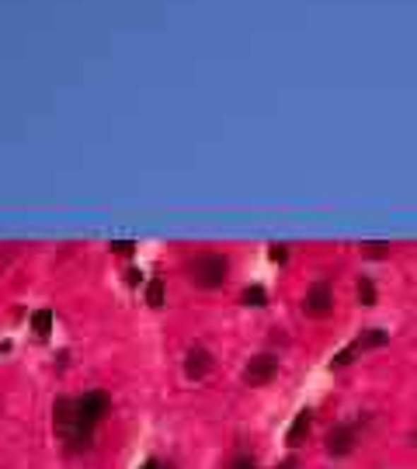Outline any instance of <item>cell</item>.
I'll return each instance as SVG.
<instances>
[{
  "mask_svg": "<svg viewBox=\"0 0 417 469\" xmlns=\"http://www.w3.org/2000/svg\"><path fill=\"white\" fill-rule=\"evenodd\" d=\"M139 469H160V463H157V459H146V463H143Z\"/></svg>",
  "mask_w": 417,
  "mask_h": 469,
  "instance_id": "d6986e66",
  "label": "cell"
},
{
  "mask_svg": "<svg viewBox=\"0 0 417 469\" xmlns=\"http://www.w3.org/2000/svg\"><path fill=\"white\" fill-rule=\"evenodd\" d=\"M160 469H174V466H160Z\"/></svg>",
  "mask_w": 417,
  "mask_h": 469,
  "instance_id": "44dd1931",
  "label": "cell"
},
{
  "mask_svg": "<svg viewBox=\"0 0 417 469\" xmlns=\"http://www.w3.org/2000/svg\"><path fill=\"white\" fill-rule=\"evenodd\" d=\"M240 302H244V306H264V302H268V292H264L261 285H247L244 296H240Z\"/></svg>",
  "mask_w": 417,
  "mask_h": 469,
  "instance_id": "7c38bea8",
  "label": "cell"
},
{
  "mask_svg": "<svg viewBox=\"0 0 417 469\" xmlns=\"http://www.w3.org/2000/svg\"><path fill=\"white\" fill-rule=\"evenodd\" d=\"M164 296H167L164 278H150V285H146V302H150V306H164Z\"/></svg>",
  "mask_w": 417,
  "mask_h": 469,
  "instance_id": "8fae6325",
  "label": "cell"
},
{
  "mask_svg": "<svg viewBox=\"0 0 417 469\" xmlns=\"http://www.w3.org/2000/svg\"><path fill=\"white\" fill-rule=\"evenodd\" d=\"M275 469H299V463H295V459H286L282 466H275Z\"/></svg>",
  "mask_w": 417,
  "mask_h": 469,
  "instance_id": "ac0fdd59",
  "label": "cell"
},
{
  "mask_svg": "<svg viewBox=\"0 0 417 469\" xmlns=\"http://www.w3.org/2000/svg\"><path fill=\"white\" fill-rule=\"evenodd\" d=\"M310 425H313V414H310V410H299L295 421H292V427H289V434H286V441H289L292 449L303 445V438L310 434Z\"/></svg>",
  "mask_w": 417,
  "mask_h": 469,
  "instance_id": "ba28073f",
  "label": "cell"
},
{
  "mask_svg": "<svg viewBox=\"0 0 417 469\" xmlns=\"http://www.w3.org/2000/svg\"><path fill=\"white\" fill-rule=\"evenodd\" d=\"M32 331L42 334V338L52 331V309H35V313H32Z\"/></svg>",
  "mask_w": 417,
  "mask_h": 469,
  "instance_id": "30bf717a",
  "label": "cell"
},
{
  "mask_svg": "<svg viewBox=\"0 0 417 469\" xmlns=\"http://www.w3.org/2000/svg\"><path fill=\"white\" fill-rule=\"evenodd\" d=\"M355 445H358V427L355 425H334L327 431V438H324V449H327V456H334V459L351 456Z\"/></svg>",
  "mask_w": 417,
  "mask_h": 469,
  "instance_id": "277c9868",
  "label": "cell"
},
{
  "mask_svg": "<svg viewBox=\"0 0 417 469\" xmlns=\"http://www.w3.org/2000/svg\"><path fill=\"white\" fill-rule=\"evenodd\" d=\"M358 351H362L358 344H348V348H341V351L334 355V365H348V362H351V358L358 355Z\"/></svg>",
  "mask_w": 417,
  "mask_h": 469,
  "instance_id": "5bb4252c",
  "label": "cell"
},
{
  "mask_svg": "<svg viewBox=\"0 0 417 469\" xmlns=\"http://www.w3.org/2000/svg\"><path fill=\"white\" fill-rule=\"evenodd\" d=\"M358 299H362V306H375V285H372V278H362V282H358Z\"/></svg>",
  "mask_w": 417,
  "mask_h": 469,
  "instance_id": "4fadbf2b",
  "label": "cell"
},
{
  "mask_svg": "<svg viewBox=\"0 0 417 469\" xmlns=\"http://www.w3.org/2000/svg\"><path fill=\"white\" fill-rule=\"evenodd\" d=\"M108 410H112V396L105 389H90V393H83L77 400V414H81V421L87 427H98Z\"/></svg>",
  "mask_w": 417,
  "mask_h": 469,
  "instance_id": "3957f363",
  "label": "cell"
},
{
  "mask_svg": "<svg viewBox=\"0 0 417 469\" xmlns=\"http://www.w3.org/2000/svg\"><path fill=\"white\" fill-rule=\"evenodd\" d=\"M386 341H389V334H386V331H379V327H372V331H365V334H362L355 344H358L362 351H369V348H382Z\"/></svg>",
  "mask_w": 417,
  "mask_h": 469,
  "instance_id": "9c48e42d",
  "label": "cell"
},
{
  "mask_svg": "<svg viewBox=\"0 0 417 469\" xmlns=\"http://www.w3.org/2000/svg\"><path fill=\"white\" fill-rule=\"evenodd\" d=\"M278 376V355H254L244 369V383L247 386H268L271 379Z\"/></svg>",
  "mask_w": 417,
  "mask_h": 469,
  "instance_id": "5b68a950",
  "label": "cell"
},
{
  "mask_svg": "<svg viewBox=\"0 0 417 469\" xmlns=\"http://www.w3.org/2000/svg\"><path fill=\"white\" fill-rule=\"evenodd\" d=\"M271 261H286V247H271Z\"/></svg>",
  "mask_w": 417,
  "mask_h": 469,
  "instance_id": "e0dca14e",
  "label": "cell"
},
{
  "mask_svg": "<svg viewBox=\"0 0 417 469\" xmlns=\"http://www.w3.org/2000/svg\"><path fill=\"white\" fill-rule=\"evenodd\" d=\"M303 309H306L310 316H327L334 309V289L327 282H313V285L306 289V296H303Z\"/></svg>",
  "mask_w": 417,
  "mask_h": 469,
  "instance_id": "8992f818",
  "label": "cell"
},
{
  "mask_svg": "<svg viewBox=\"0 0 417 469\" xmlns=\"http://www.w3.org/2000/svg\"><path fill=\"white\" fill-rule=\"evenodd\" d=\"M226 469H257V463H254V456H233Z\"/></svg>",
  "mask_w": 417,
  "mask_h": 469,
  "instance_id": "9a60e30c",
  "label": "cell"
},
{
  "mask_svg": "<svg viewBox=\"0 0 417 469\" xmlns=\"http://www.w3.org/2000/svg\"><path fill=\"white\" fill-rule=\"evenodd\" d=\"M411 441H414V449H417V431H414V434H411Z\"/></svg>",
  "mask_w": 417,
  "mask_h": 469,
  "instance_id": "ffe728a7",
  "label": "cell"
},
{
  "mask_svg": "<svg viewBox=\"0 0 417 469\" xmlns=\"http://www.w3.org/2000/svg\"><path fill=\"white\" fill-rule=\"evenodd\" d=\"M184 372H188V379H206L212 372V351L202 348V344H195L188 351V358H184Z\"/></svg>",
  "mask_w": 417,
  "mask_h": 469,
  "instance_id": "52a82bcc",
  "label": "cell"
},
{
  "mask_svg": "<svg viewBox=\"0 0 417 469\" xmlns=\"http://www.w3.org/2000/svg\"><path fill=\"white\" fill-rule=\"evenodd\" d=\"M188 278L199 289H219L230 278V261H226V254L206 251V254H199L195 261H188Z\"/></svg>",
  "mask_w": 417,
  "mask_h": 469,
  "instance_id": "7a4b0ae2",
  "label": "cell"
},
{
  "mask_svg": "<svg viewBox=\"0 0 417 469\" xmlns=\"http://www.w3.org/2000/svg\"><path fill=\"white\" fill-rule=\"evenodd\" d=\"M52 427H56V434H59L66 445H74V449H87L90 438H94V427H87L81 421L77 400H70V396H59V400H56V407H52Z\"/></svg>",
  "mask_w": 417,
  "mask_h": 469,
  "instance_id": "6da1fadb",
  "label": "cell"
},
{
  "mask_svg": "<svg viewBox=\"0 0 417 469\" xmlns=\"http://www.w3.org/2000/svg\"><path fill=\"white\" fill-rule=\"evenodd\" d=\"M132 247H136V240H112V251L115 254H129Z\"/></svg>",
  "mask_w": 417,
  "mask_h": 469,
  "instance_id": "2e32d148",
  "label": "cell"
}]
</instances>
